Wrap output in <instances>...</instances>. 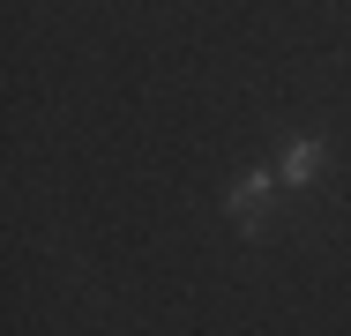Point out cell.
Segmentation results:
<instances>
[{"label":"cell","instance_id":"cell-1","mask_svg":"<svg viewBox=\"0 0 351 336\" xmlns=\"http://www.w3.org/2000/svg\"><path fill=\"white\" fill-rule=\"evenodd\" d=\"M269 187H277V172H247V180L232 187V217H239V232H262V209H269Z\"/></svg>","mask_w":351,"mask_h":336},{"label":"cell","instance_id":"cell-2","mask_svg":"<svg viewBox=\"0 0 351 336\" xmlns=\"http://www.w3.org/2000/svg\"><path fill=\"white\" fill-rule=\"evenodd\" d=\"M314 172H322V142H314V134L284 142V157H277V187H306Z\"/></svg>","mask_w":351,"mask_h":336}]
</instances>
